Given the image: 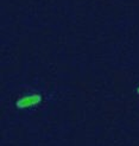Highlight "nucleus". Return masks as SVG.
I'll return each mask as SVG.
<instances>
[{"mask_svg":"<svg viewBox=\"0 0 139 146\" xmlns=\"http://www.w3.org/2000/svg\"><path fill=\"white\" fill-rule=\"evenodd\" d=\"M41 101V96L39 95H32V96H27V98H23L18 101V106L19 107H29L36 105L37 102Z\"/></svg>","mask_w":139,"mask_h":146,"instance_id":"f257e3e1","label":"nucleus"}]
</instances>
